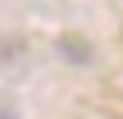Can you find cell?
<instances>
[{"label":"cell","mask_w":123,"mask_h":119,"mask_svg":"<svg viewBox=\"0 0 123 119\" xmlns=\"http://www.w3.org/2000/svg\"><path fill=\"white\" fill-rule=\"evenodd\" d=\"M58 48H62V54H68L72 61H89V58H92V44L82 41L79 34H65L58 41Z\"/></svg>","instance_id":"1"}]
</instances>
